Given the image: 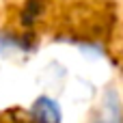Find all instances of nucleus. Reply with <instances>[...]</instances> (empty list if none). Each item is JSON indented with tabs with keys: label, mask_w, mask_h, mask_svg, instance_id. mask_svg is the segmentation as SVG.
<instances>
[{
	"label": "nucleus",
	"mask_w": 123,
	"mask_h": 123,
	"mask_svg": "<svg viewBox=\"0 0 123 123\" xmlns=\"http://www.w3.org/2000/svg\"><path fill=\"white\" fill-rule=\"evenodd\" d=\"M39 11H41V0H30V2L26 4L24 13H22V19H24V24H32V19L39 15Z\"/></svg>",
	"instance_id": "1"
}]
</instances>
